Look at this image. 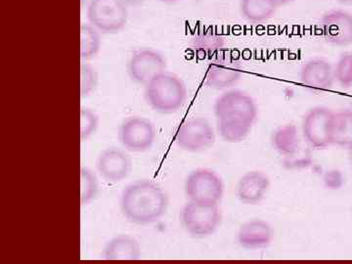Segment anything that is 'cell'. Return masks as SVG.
Returning <instances> with one entry per match:
<instances>
[{
  "label": "cell",
  "instance_id": "7",
  "mask_svg": "<svg viewBox=\"0 0 352 264\" xmlns=\"http://www.w3.org/2000/svg\"><path fill=\"white\" fill-rule=\"evenodd\" d=\"M175 141L176 145L184 151H205L215 142L214 129L205 118H193L178 127Z\"/></svg>",
  "mask_w": 352,
  "mask_h": 264
},
{
  "label": "cell",
  "instance_id": "10",
  "mask_svg": "<svg viewBox=\"0 0 352 264\" xmlns=\"http://www.w3.org/2000/svg\"><path fill=\"white\" fill-rule=\"evenodd\" d=\"M332 111L327 108L311 109L302 122V135L305 141L315 149H324L331 145L330 124Z\"/></svg>",
  "mask_w": 352,
  "mask_h": 264
},
{
  "label": "cell",
  "instance_id": "21",
  "mask_svg": "<svg viewBox=\"0 0 352 264\" xmlns=\"http://www.w3.org/2000/svg\"><path fill=\"white\" fill-rule=\"evenodd\" d=\"M276 10L270 0H240L241 15L249 22H266L272 19Z\"/></svg>",
  "mask_w": 352,
  "mask_h": 264
},
{
  "label": "cell",
  "instance_id": "18",
  "mask_svg": "<svg viewBox=\"0 0 352 264\" xmlns=\"http://www.w3.org/2000/svg\"><path fill=\"white\" fill-rule=\"evenodd\" d=\"M226 45V39L219 32L206 29L197 32L191 39L190 47L199 58H210Z\"/></svg>",
  "mask_w": 352,
  "mask_h": 264
},
{
  "label": "cell",
  "instance_id": "23",
  "mask_svg": "<svg viewBox=\"0 0 352 264\" xmlns=\"http://www.w3.org/2000/svg\"><path fill=\"white\" fill-rule=\"evenodd\" d=\"M99 182L96 175L87 168H80V204L87 205L98 195Z\"/></svg>",
  "mask_w": 352,
  "mask_h": 264
},
{
  "label": "cell",
  "instance_id": "25",
  "mask_svg": "<svg viewBox=\"0 0 352 264\" xmlns=\"http://www.w3.org/2000/svg\"><path fill=\"white\" fill-rule=\"evenodd\" d=\"M98 78V73L91 65L85 62L80 64V97L82 99L96 89Z\"/></svg>",
  "mask_w": 352,
  "mask_h": 264
},
{
  "label": "cell",
  "instance_id": "28",
  "mask_svg": "<svg viewBox=\"0 0 352 264\" xmlns=\"http://www.w3.org/2000/svg\"><path fill=\"white\" fill-rule=\"evenodd\" d=\"M127 6H139L144 3L145 0H122Z\"/></svg>",
  "mask_w": 352,
  "mask_h": 264
},
{
  "label": "cell",
  "instance_id": "32",
  "mask_svg": "<svg viewBox=\"0 0 352 264\" xmlns=\"http://www.w3.org/2000/svg\"><path fill=\"white\" fill-rule=\"evenodd\" d=\"M349 161H351V163L352 164V144L349 147Z\"/></svg>",
  "mask_w": 352,
  "mask_h": 264
},
{
  "label": "cell",
  "instance_id": "13",
  "mask_svg": "<svg viewBox=\"0 0 352 264\" xmlns=\"http://www.w3.org/2000/svg\"><path fill=\"white\" fill-rule=\"evenodd\" d=\"M99 175L108 183H118L131 175L132 162L124 150L117 147L107 148L96 160Z\"/></svg>",
  "mask_w": 352,
  "mask_h": 264
},
{
  "label": "cell",
  "instance_id": "12",
  "mask_svg": "<svg viewBox=\"0 0 352 264\" xmlns=\"http://www.w3.org/2000/svg\"><path fill=\"white\" fill-rule=\"evenodd\" d=\"M324 39L331 45L349 46L352 44V14L335 9L324 14L320 21Z\"/></svg>",
  "mask_w": 352,
  "mask_h": 264
},
{
  "label": "cell",
  "instance_id": "2",
  "mask_svg": "<svg viewBox=\"0 0 352 264\" xmlns=\"http://www.w3.org/2000/svg\"><path fill=\"white\" fill-rule=\"evenodd\" d=\"M186 85L173 74H160L145 85L144 96L148 105L161 113L177 112L187 100Z\"/></svg>",
  "mask_w": 352,
  "mask_h": 264
},
{
  "label": "cell",
  "instance_id": "5",
  "mask_svg": "<svg viewBox=\"0 0 352 264\" xmlns=\"http://www.w3.org/2000/svg\"><path fill=\"white\" fill-rule=\"evenodd\" d=\"M87 18L102 34H117L126 25L129 6L122 0H90Z\"/></svg>",
  "mask_w": 352,
  "mask_h": 264
},
{
  "label": "cell",
  "instance_id": "16",
  "mask_svg": "<svg viewBox=\"0 0 352 264\" xmlns=\"http://www.w3.org/2000/svg\"><path fill=\"white\" fill-rule=\"evenodd\" d=\"M300 76L305 87L318 91L330 89L335 82L332 65L320 58L309 60L303 65Z\"/></svg>",
  "mask_w": 352,
  "mask_h": 264
},
{
  "label": "cell",
  "instance_id": "31",
  "mask_svg": "<svg viewBox=\"0 0 352 264\" xmlns=\"http://www.w3.org/2000/svg\"><path fill=\"white\" fill-rule=\"evenodd\" d=\"M159 1L163 2V3H175V2L180 1V0H159Z\"/></svg>",
  "mask_w": 352,
  "mask_h": 264
},
{
  "label": "cell",
  "instance_id": "8",
  "mask_svg": "<svg viewBox=\"0 0 352 264\" xmlns=\"http://www.w3.org/2000/svg\"><path fill=\"white\" fill-rule=\"evenodd\" d=\"M156 127L145 118L131 117L124 120L119 129L120 144L127 151H148L156 140Z\"/></svg>",
  "mask_w": 352,
  "mask_h": 264
},
{
  "label": "cell",
  "instance_id": "24",
  "mask_svg": "<svg viewBox=\"0 0 352 264\" xmlns=\"http://www.w3.org/2000/svg\"><path fill=\"white\" fill-rule=\"evenodd\" d=\"M333 73L335 80H337L340 87H352V51L342 54L333 68Z\"/></svg>",
  "mask_w": 352,
  "mask_h": 264
},
{
  "label": "cell",
  "instance_id": "1",
  "mask_svg": "<svg viewBox=\"0 0 352 264\" xmlns=\"http://www.w3.org/2000/svg\"><path fill=\"white\" fill-rule=\"evenodd\" d=\"M120 206L127 221L138 226H148L166 214L168 197L157 183L147 179L138 180L122 190Z\"/></svg>",
  "mask_w": 352,
  "mask_h": 264
},
{
  "label": "cell",
  "instance_id": "4",
  "mask_svg": "<svg viewBox=\"0 0 352 264\" xmlns=\"http://www.w3.org/2000/svg\"><path fill=\"white\" fill-rule=\"evenodd\" d=\"M219 205L188 201L180 212V221L187 233L195 238L212 235L221 223Z\"/></svg>",
  "mask_w": 352,
  "mask_h": 264
},
{
  "label": "cell",
  "instance_id": "14",
  "mask_svg": "<svg viewBox=\"0 0 352 264\" xmlns=\"http://www.w3.org/2000/svg\"><path fill=\"white\" fill-rule=\"evenodd\" d=\"M270 179L263 171L245 173L237 184V197L245 205H258L267 195Z\"/></svg>",
  "mask_w": 352,
  "mask_h": 264
},
{
  "label": "cell",
  "instance_id": "11",
  "mask_svg": "<svg viewBox=\"0 0 352 264\" xmlns=\"http://www.w3.org/2000/svg\"><path fill=\"white\" fill-rule=\"evenodd\" d=\"M243 75L239 61L226 55L215 57L208 65L206 85L214 90L229 89L237 85Z\"/></svg>",
  "mask_w": 352,
  "mask_h": 264
},
{
  "label": "cell",
  "instance_id": "9",
  "mask_svg": "<svg viewBox=\"0 0 352 264\" xmlns=\"http://www.w3.org/2000/svg\"><path fill=\"white\" fill-rule=\"evenodd\" d=\"M166 61L162 53L154 50L135 51L127 63L129 78L138 85H147L153 78L166 72Z\"/></svg>",
  "mask_w": 352,
  "mask_h": 264
},
{
  "label": "cell",
  "instance_id": "30",
  "mask_svg": "<svg viewBox=\"0 0 352 264\" xmlns=\"http://www.w3.org/2000/svg\"><path fill=\"white\" fill-rule=\"evenodd\" d=\"M340 4H344V6H352V0H336Z\"/></svg>",
  "mask_w": 352,
  "mask_h": 264
},
{
  "label": "cell",
  "instance_id": "20",
  "mask_svg": "<svg viewBox=\"0 0 352 264\" xmlns=\"http://www.w3.org/2000/svg\"><path fill=\"white\" fill-rule=\"evenodd\" d=\"M272 145L283 157L294 154L302 147L300 131L295 124H285L275 131L272 136Z\"/></svg>",
  "mask_w": 352,
  "mask_h": 264
},
{
  "label": "cell",
  "instance_id": "22",
  "mask_svg": "<svg viewBox=\"0 0 352 264\" xmlns=\"http://www.w3.org/2000/svg\"><path fill=\"white\" fill-rule=\"evenodd\" d=\"M94 25L85 24L80 25V58L89 60L98 54L101 48L100 34Z\"/></svg>",
  "mask_w": 352,
  "mask_h": 264
},
{
  "label": "cell",
  "instance_id": "29",
  "mask_svg": "<svg viewBox=\"0 0 352 264\" xmlns=\"http://www.w3.org/2000/svg\"><path fill=\"white\" fill-rule=\"evenodd\" d=\"M270 1L278 8V7L286 6V4L289 3L293 0H270Z\"/></svg>",
  "mask_w": 352,
  "mask_h": 264
},
{
  "label": "cell",
  "instance_id": "3",
  "mask_svg": "<svg viewBox=\"0 0 352 264\" xmlns=\"http://www.w3.org/2000/svg\"><path fill=\"white\" fill-rule=\"evenodd\" d=\"M217 122L254 126L258 119L256 101L242 90H228L220 95L214 105Z\"/></svg>",
  "mask_w": 352,
  "mask_h": 264
},
{
  "label": "cell",
  "instance_id": "6",
  "mask_svg": "<svg viewBox=\"0 0 352 264\" xmlns=\"http://www.w3.org/2000/svg\"><path fill=\"white\" fill-rule=\"evenodd\" d=\"M184 191L190 201L219 205L223 198L224 183L214 170L198 168L187 176Z\"/></svg>",
  "mask_w": 352,
  "mask_h": 264
},
{
  "label": "cell",
  "instance_id": "17",
  "mask_svg": "<svg viewBox=\"0 0 352 264\" xmlns=\"http://www.w3.org/2000/svg\"><path fill=\"white\" fill-rule=\"evenodd\" d=\"M138 241L129 235H120L106 243L103 258L106 261H135L140 258Z\"/></svg>",
  "mask_w": 352,
  "mask_h": 264
},
{
  "label": "cell",
  "instance_id": "27",
  "mask_svg": "<svg viewBox=\"0 0 352 264\" xmlns=\"http://www.w3.org/2000/svg\"><path fill=\"white\" fill-rule=\"evenodd\" d=\"M311 164V156L309 151L302 147L294 154L284 157V166L289 170H296V168H305Z\"/></svg>",
  "mask_w": 352,
  "mask_h": 264
},
{
  "label": "cell",
  "instance_id": "15",
  "mask_svg": "<svg viewBox=\"0 0 352 264\" xmlns=\"http://www.w3.org/2000/svg\"><path fill=\"white\" fill-rule=\"evenodd\" d=\"M272 227L263 219H252L240 227L237 234L238 244L245 250H263L273 240Z\"/></svg>",
  "mask_w": 352,
  "mask_h": 264
},
{
  "label": "cell",
  "instance_id": "19",
  "mask_svg": "<svg viewBox=\"0 0 352 264\" xmlns=\"http://www.w3.org/2000/svg\"><path fill=\"white\" fill-rule=\"evenodd\" d=\"M331 145L347 147L352 144V111L333 113L330 124Z\"/></svg>",
  "mask_w": 352,
  "mask_h": 264
},
{
  "label": "cell",
  "instance_id": "26",
  "mask_svg": "<svg viewBox=\"0 0 352 264\" xmlns=\"http://www.w3.org/2000/svg\"><path fill=\"white\" fill-rule=\"evenodd\" d=\"M98 126V115L90 109L82 107L80 109V139L82 142L94 135Z\"/></svg>",
  "mask_w": 352,
  "mask_h": 264
}]
</instances>
